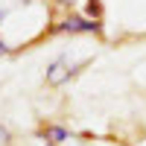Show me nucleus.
Returning <instances> with one entry per match:
<instances>
[{"instance_id":"1","label":"nucleus","mask_w":146,"mask_h":146,"mask_svg":"<svg viewBox=\"0 0 146 146\" xmlns=\"http://www.w3.org/2000/svg\"><path fill=\"white\" fill-rule=\"evenodd\" d=\"M53 32H102V21H94L85 15H67L53 27Z\"/></svg>"},{"instance_id":"2","label":"nucleus","mask_w":146,"mask_h":146,"mask_svg":"<svg viewBox=\"0 0 146 146\" xmlns=\"http://www.w3.org/2000/svg\"><path fill=\"white\" fill-rule=\"evenodd\" d=\"M67 64V58H56V62L47 67V82L50 85H62L64 79H70L73 73L79 70V64H70V67H64Z\"/></svg>"},{"instance_id":"3","label":"nucleus","mask_w":146,"mask_h":146,"mask_svg":"<svg viewBox=\"0 0 146 146\" xmlns=\"http://www.w3.org/2000/svg\"><path fill=\"white\" fill-rule=\"evenodd\" d=\"M41 137L44 140H50V143H62V140H70V131L64 126H47L41 131Z\"/></svg>"},{"instance_id":"4","label":"nucleus","mask_w":146,"mask_h":146,"mask_svg":"<svg viewBox=\"0 0 146 146\" xmlns=\"http://www.w3.org/2000/svg\"><path fill=\"white\" fill-rule=\"evenodd\" d=\"M85 9H88V15H91L94 21L102 18V3H100V0H88V6H85Z\"/></svg>"},{"instance_id":"5","label":"nucleus","mask_w":146,"mask_h":146,"mask_svg":"<svg viewBox=\"0 0 146 146\" xmlns=\"http://www.w3.org/2000/svg\"><path fill=\"white\" fill-rule=\"evenodd\" d=\"M9 140H12V137H9V131H6L3 126H0V143H9Z\"/></svg>"},{"instance_id":"6","label":"nucleus","mask_w":146,"mask_h":146,"mask_svg":"<svg viewBox=\"0 0 146 146\" xmlns=\"http://www.w3.org/2000/svg\"><path fill=\"white\" fill-rule=\"evenodd\" d=\"M6 50H9V47H6V41L0 38V53H6Z\"/></svg>"},{"instance_id":"7","label":"nucleus","mask_w":146,"mask_h":146,"mask_svg":"<svg viewBox=\"0 0 146 146\" xmlns=\"http://www.w3.org/2000/svg\"><path fill=\"white\" fill-rule=\"evenodd\" d=\"M3 18H6V9H0V21H3Z\"/></svg>"},{"instance_id":"8","label":"nucleus","mask_w":146,"mask_h":146,"mask_svg":"<svg viewBox=\"0 0 146 146\" xmlns=\"http://www.w3.org/2000/svg\"><path fill=\"white\" fill-rule=\"evenodd\" d=\"M62 3H73V0H62Z\"/></svg>"},{"instance_id":"9","label":"nucleus","mask_w":146,"mask_h":146,"mask_svg":"<svg viewBox=\"0 0 146 146\" xmlns=\"http://www.w3.org/2000/svg\"><path fill=\"white\" fill-rule=\"evenodd\" d=\"M47 146H56V143H47Z\"/></svg>"}]
</instances>
